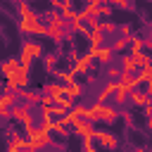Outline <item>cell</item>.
Wrapping results in <instances>:
<instances>
[{"label":"cell","instance_id":"cell-1","mask_svg":"<svg viewBox=\"0 0 152 152\" xmlns=\"http://www.w3.org/2000/svg\"><path fill=\"white\" fill-rule=\"evenodd\" d=\"M17 28L24 36H38V38H45L48 36V24H43L38 19V12H31L28 17H19Z\"/></svg>","mask_w":152,"mask_h":152},{"label":"cell","instance_id":"cell-2","mask_svg":"<svg viewBox=\"0 0 152 152\" xmlns=\"http://www.w3.org/2000/svg\"><path fill=\"white\" fill-rule=\"evenodd\" d=\"M43 55H45V50H43V45H40V40H24L21 43V50H19V64L21 66H26V69H31V64H33V59H43Z\"/></svg>","mask_w":152,"mask_h":152},{"label":"cell","instance_id":"cell-3","mask_svg":"<svg viewBox=\"0 0 152 152\" xmlns=\"http://www.w3.org/2000/svg\"><path fill=\"white\" fill-rule=\"evenodd\" d=\"M10 116H12L17 124H21V126H24V133H26V131H31V128L36 126V114H33L31 104H26V102H17V104L10 109Z\"/></svg>","mask_w":152,"mask_h":152},{"label":"cell","instance_id":"cell-4","mask_svg":"<svg viewBox=\"0 0 152 152\" xmlns=\"http://www.w3.org/2000/svg\"><path fill=\"white\" fill-rule=\"evenodd\" d=\"M26 140H28L26 147H31V150H36V152H40V150H45V147L52 145V135H50L48 131H43L40 126H38V128L33 126L31 131H26Z\"/></svg>","mask_w":152,"mask_h":152},{"label":"cell","instance_id":"cell-5","mask_svg":"<svg viewBox=\"0 0 152 152\" xmlns=\"http://www.w3.org/2000/svg\"><path fill=\"white\" fill-rule=\"evenodd\" d=\"M88 109L93 112V114H97V119L100 121H104V124H114L116 119H119V109L114 107V104H102V102H93V104H88Z\"/></svg>","mask_w":152,"mask_h":152},{"label":"cell","instance_id":"cell-6","mask_svg":"<svg viewBox=\"0 0 152 152\" xmlns=\"http://www.w3.org/2000/svg\"><path fill=\"white\" fill-rule=\"evenodd\" d=\"M93 62H95V59H93V55H90V52H86V55H78V59L74 62V66H71L69 71H71L74 76H86V74L93 69Z\"/></svg>","mask_w":152,"mask_h":152},{"label":"cell","instance_id":"cell-7","mask_svg":"<svg viewBox=\"0 0 152 152\" xmlns=\"http://www.w3.org/2000/svg\"><path fill=\"white\" fill-rule=\"evenodd\" d=\"M102 150H116L119 147V138L109 131H95V138H93Z\"/></svg>","mask_w":152,"mask_h":152},{"label":"cell","instance_id":"cell-8","mask_svg":"<svg viewBox=\"0 0 152 152\" xmlns=\"http://www.w3.org/2000/svg\"><path fill=\"white\" fill-rule=\"evenodd\" d=\"M90 55H93V59L97 62V64H102V66H109L112 64V59H114V50L109 48V45H100V48H95V50H88Z\"/></svg>","mask_w":152,"mask_h":152},{"label":"cell","instance_id":"cell-9","mask_svg":"<svg viewBox=\"0 0 152 152\" xmlns=\"http://www.w3.org/2000/svg\"><path fill=\"white\" fill-rule=\"evenodd\" d=\"M71 128H74V133H76L81 140H86V138H90V140H93V138H95V131H97V128H95V124H90V121H86V119H78Z\"/></svg>","mask_w":152,"mask_h":152},{"label":"cell","instance_id":"cell-10","mask_svg":"<svg viewBox=\"0 0 152 152\" xmlns=\"http://www.w3.org/2000/svg\"><path fill=\"white\" fill-rule=\"evenodd\" d=\"M19 57H7L5 62H0V76L2 78H7V76H12V74H17L19 71Z\"/></svg>","mask_w":152,"mask_h":152},{"label":"cell","instance_id":"cell-11","mask_svg":"<svg viewBox=\"0 0 152 152\" xmlns=\"http://www.w3.org/2000/svg\"><path fill=\"white\" fill-rule=\"evenodd\" d=\"M17 95H19V102H26V104H40V97H43V93H38V90H28V88H24V90H17Z\"/></svg>","mask_w":152,"mask_h":152},{"label":"cell","instance_id":"cell-12","mask_svg":"<svg viewBox=\"0 0 152 152\" xmlns=\"http://www.w3.org/2000/svg\"><path fill=\"white\" fill-rule=\"evenodd\" d=\"M114 93H116V81H107V83L100 88V93L95 95V102H102V104H104Z\"/></svg>","mask_w":152,"mask_h":152},{"label":"cell","instance_id":"cell-13","mask_svg":"<svg viewBox=\"0 0 152 152\" xmlns=\"http://www.w3.org/2000/svg\"><path fill=\"white\" fill-rule=\"evenodd\" d=\"M128 102L133 104V107H145V104H150V95L145 93V90H131L128 93Z\"/></svg>","mask_w":152,"mask_h":152},{"label":"cell","instance_id":"cell-14","mask_svg":"<svg viewBox=\"0 0 152 152\" xmlns=\"http://www.w3.org/2000/svg\"><path fill=\"white\" fill-rule=\"evenodd\" d=\"M43 93H48L55 102L59 100V97H64V86L59 83V81H50V83H45V88H43Z\"/></svg>","mask_w":152,"mask_h":152},{"label":"cell","instance_id":"cell-15","mask_svg":"<svg viewBox=\"0 0 152 152\" xmlns=\"http://www.w3.org/2000/svg\"><path fill=\"white\" fill-rule=\"evenodd\" d=\"M119 62H121V71H128V74H135L138 71V64H135V57L133 55H128V52H124V55H119Z\"/></svg>","mask_w":152,"mask_h":152},{"label":"cell","instance_id":"cell-16","mask_svg":"<svg viewBox=\"0 0 152 152\" xmlns=\"http://www.w3.org/2000/svg\"><path fill=\"white\" fill-rule=\"evenodd\" d=\"M17 102H19L17 90H5V93L0 95V109H12Z\"/></svg>","mask_w":152,"mask_h":152},{"label":"cell","instance_id":"cell-17","mask_svg":"<svg viewBox=\"0 0 152 152\" xmlns=\"http://www.w3.org/2000/svg\"><path fill=\"white\" fill-rule=\"evenodd\" d=\"M64 97H69V100H78V97H83V86L78 83V81H74L71 86H64Z\"/></svg>","mask_w":152,"mask_h":152},{"label":"cell","instance_id":"cell-18","mask_svg":"<svg viewBox=\"0 0 152 152\" xmlns=\"http://www.w3.org/2000/svg\"><path fill=\"white\" fill-rule=\"evenodd\" d=\"M145 50V38L142 36H131L128 38V55H138Z\"/></svg>","mask_w":152,"mask_h":152},{"label":"cell","instance_id":"cell-19","mask_svg":"<svg viewBox=\"0 0 152 152\" xmlns=\"http://www.w3.org/2000/svg\"><path fill=\"white\" fill-rule=\"evenodd\" d=\"M52 76H55V81H59L62 86H71V83L76 81V76H74L71 71H59V69H52Z\"/></svg>","mask_w":152,"mask_h":152},{"label":"cell","instance_id":"cell-20","mask_svg":"<svg viewBox=\"0 0 152 152\" xmlns=\"http://www.w3.org/2000/svg\"><path fill=\"white\" fill-rule=\"evenodd\" d=\"M26 145H28L26 135H17V138H12V140L7 142V152H21Z\"/></svg>","mask_w":152,"mask_h":152},{"label":"cell","instance_id":"cell-21","mask_svg":"<svg viewBox=\"0 0 152 152\" xmlns=\"http://www.w3.org/2000/svg\"><path fill=\"white\" fill-rule=\"evenodd\" d=\"M104 40H107V36H104L102 31H90V33H88V43H90V50H95V48L104 45Z\"/></svg>","mask_w":152,"mask_h":152},{"label":"cell","instance_id":"cell-22","mask_svg":"<svg viewBox=\"0 0 152 152\" xmlns=\"http://www.w3.org/2000/svg\"><path fill=\"white\" fill-rule=\"evenodd\" d=\"M48 38H52L55 43H62L66 38V28H57V26H50L48 24Z\"/></svg>","mask_w":152,"mask_h":152},{"label":"cell","instance_id":"cell-23","mask_svg":"<svg viewBox=\"0 0 152 152\" xmlns=\"http://www.w3.org/2000/svg\"><path fill=\"white\" fill-rule=\"evenodd\" d=\"M109 48L114 50V55H124V50L128 48V38H121V36H116V38H114V43H112Z\"/></svg>","mask_w":152,"mask_h":152},{"label":"cell","instance_id":"cell-24","mask_svg":"<svg viewBox=\"0 0 152 152\" xmlns=\"http://www.w3.org/2000/svg\"><path fill=\"white\" fill-rule=\"evenodd\" d=\"M100 31L109 38V36H114V33H116V24H114V21H109V19H100Z\"/></svg>","mask_w":152,"mask_h":152},{"label":"cell","instance_id":"cell-25","mask_svg":"<svg viewBox=\"0 0 152 152\" xmlns=\"http://www.w3.org/2000/svg\"><path fill=\"white\" fill-rule=\"evenodd\" d=\"M31 12H36V10L28 5V0H17V14L19 17H28Z\"/></svg>","mask_w":152,"mask_h":152},{"label":"cell","instance_id":"cell-26","mask_svg":"<svg viewBox=\"0 0 152 152\" xmlns=\"http://www.w3.org/2000/svg\"><path fill=\"white\" fill-rule=\"evenodd\" d=\"M55 64H57V55H55V52H45V55H43V66H45V71H52Z\"/></svg>","mask_w":152,"mask_h":152},{"label":"cell","instance_id":"cell-27","mask_svg":"<svg viewBox=\"0 0 152 152\" xmlns=\"http://www.w3.org/2000/svg\"><path fill=\"white\" fill-rule=\"evenodd\" d=\"M150 81H152V64H147L138 71V83H150Z\"/></svg>","mask_w":152,"mask_h":152},{"label":"cell","instance_id":"cell-28","mask_svg":"<svg viewBox=\"0 0 152 152\" xmlns=\"http://www.w3.org/2000/svg\"><path fill=\"white\" fill-rule=\"evenodd\" d=\"M135 57V64H138V69H142V66H147V64H152V57L142 50V52H138V55H133Z\"/></svg>","mask_w":152,"mask_h":152},{"label":"cell","instance_id":"cell-29","mask_svg":"<svg viewBox=\"0 0 152 152\" xmlns=\"http://www.w3.org/2000/svg\"><path fill=\"white\" fill-rule=\"evenodd\" d=\"M95 17H97V19H109V17H112V5H97Z\"/></svg>","mask_w":152,"mask_h":152},{"label":"cell","instance_id":"cell-30","mask_svg":"<svg viewBox=\"0 0 152 152\" xmlns=\"http://www.w3.org/2000/svg\"><path fill=\"white\" fill-rule=\"evenodd\" d=\"M116 81H119V83H135V86H140V83H138V76H135V74H128V71H121Z\"/></svg>","mask_w":152,"mask_h":152},{"label":"cell","instance_id":"cell-31","mask_svg":"<svg viewBox=\"0 0 152 152\" xmlns=\"http://www.w3.org/2000/svg\"><path fill=\"white\" fill-rule=\"evenodd\" d=\"M55 133H57V135H62V138L71 135V133H69V128H66V124H64L62 119H55Z\"/></svg>","mask_w":152,"mask_h":152},{"label":"cell","instance_id":"cell-32","mask_svg":"<svg viewBox=\"0 0 152 152\" xmlns=\"http://www.w3.org/2000/svg\"><path fill=\"white\" fill-rule=\"evenodd\" d=\"M116 33H119L121 38H131V36H133V26H131V24H121V26H116Z\"/></svg>","mask_w":152,"mask_h":152},{"label":"cell","instance_id":"cell-33","mask_svg":"<svg viewBox=\"0 0 152 152\" xmlns=\"http://www.w3.org/2000/svg\"><path fill=\"white\" fill-rule=\"evenodd\" d=\"M55 104H57V107H62L64 112H69V109H74V104H76V102H74V100H69V97H59Z\"/></svg>","mask_w":152,"mask_h":152},{"label":"cell","instance_id":"cell-34","mask_svg":"<svg viewBox=\"0 0 152 152\" xmlns=\"http://www.w3.org/2000/svg\"><path fill=\"white\" fill-rule=\"evenodd\" d=\"M124 104H128V95H124V93H114V107L119 109V107H124Z\"/></svg>","mask_w":152,"mask_h":152},{"label":"cell","instance_id":"cell-35","mask_svg":"<svg viewBox=\"0 0 152 152\" xmlns=\"http://www.w3.org/2000/svg\"><path fill=\"white\" fill-rule=\"evenodd\" d=\"M119 119H124V124H126L128 128L133 126V114H131L128 109H119Z\"/></svg>","mask_w":152,"mask_h":152},{"label":"cell","instance_id":"cell-36","mask_svg":"<svg viewBox=\"0 0 152 152\" xmlns=\"http://www.w3.org/2000/svg\"><path fill=\"white\" fill-rule=\"evenodd\" d=\"M86 26H88L90 31H100V19L93 14V17H88V19H86Z\"/></svg>","mask_w":152,"mask_h":152},{"label":"cell","instance_id":"cell-37","mask_svg":"<svg viewBox=\"0 0 152 152\" xmlns=\"http://www.w3.org/2000/svg\"><path fill=\"white\" fill-rule=\"evenodd\" d=\"M112 7H119V10H133V2H131V0H112Z\"/></svg>","mask_w":152,"mask_h":152},{"label":"cell","instance_id":"cell-38","mask_svg":"<svg viewBox=\"0 0 152 152\" xmlns=\"http://www.w3.org/2000/svg\"><path fill=\"white\" fill-rule=\"evenodd\" d=\"M119 74H121V69H119V66H112V64L107 66V78H109V81H116V78H119Z\"/></svg>","mask_w":152,"mask_h":152},{"label":"cell","instance_id":"cell-39","mask_svg":"<svg viewBox=\"0 0 152 152\" xmlns=\"http://www.w3.org/2000/svg\"><path fill=\"white\" fill-rule=\"evenodd\" d=\"M76 116H81V119H86V114H88V104H74V109H71Z\"/></svg>","mask_w":152,"mask_h":152},{"label":"cell","instance_id":"cell-40","mask_svg":"<svg viewBox=\"0 0 152 152\" xmlns=\"http://www.w3.org/2000/svg\"><path fill=\"white\" fill-rule=\"evenodd\" d=\"M78 119H81V116H76V114H74V112H71V109H69V112H66V114H64V119H62V121H64V124H66V126H74V124H76V121H78Z\"/></svg>","mask_w":152,"mask_h":152},{"label":"cell","instance_id":"cell-41","mask_svg":"<svg viewBox=\"0 0 152 152\" xmlns=\"http://www.w3.org/2000/svg\"><path fill=\"white\" fill-rule=\"evenodd\" d=\"M40 104H43V107H52V104H55V100H52L48 93H43V97H40Z\"/></svg>","mask_w":152,"mask_h":152},{"label":"cell","instance_id":"cell-42","mask_svg":"<svg viewBox=\"0 0 152 152\" xmlns=\"http://www.w3.org/2000/svg\"><path fill=\"white\" fill-rule=\"evenodd\" d=\"M43 131H48V133H52L55 131V119H48V121H43V126H40Z\"/></svg>","mask_w":152,"mask_h":152},{"label":"cell","instance_id":"cell-43","mask_svg":"<svg viewBox=\"0 0 152 152\" xmlns=\"http://www.w3.org/2000/svg\"><path fill=\"white\" fill-rule=\"evenodd\" d=\"M48 2H50V7H52V10H57V12H59V7H62V0H48Z\"/></svg>","mask_w":152,"mask_h":152},{"label":"cell","instance_id":"cell-44","mask_svg":"<svg viewBox=\"0 0 152 152\" xmlns=\"http://www.w3.org/2000/svg\"><path fill=\"white\" fill-rule=\"evenodd\" d=\"M145 50H152V36H150V38H145Z\"/></svg>","mask_w":152,"mask_h":152},{"label":"cell","instance_id":"cell-45","mask_svg":"<svg viewBox=\"0 0 152 152\" xmlns=\"http://www.w3.org/2000/svg\"><path fill=\"white\" fill-rule=\"evenodd\" d=\"M145 93H147V95H150V100H152V81L147 83V88H145Z\"/></svg>","mask_w":152,"mask_h":152},{"label":"cell","instance_id":"cell-46","mask_svg":"<svg viewBox=\"0 0 152 152\" xmlns=\"http://www.w3.org/2000/svg\"><path fill=\"white\" fill-rule=\"evenodd\" d=\"M145 128H147V131H152V116H147V121H145Z\"/></svg>","mask_w":152,"mask_h":152},{"label":"cell","instance_id":"cell-47","mask_svg":"<svg viewBox=\"0 0 152 152\" xmlns=\"http://www.w3.org/2000/svg\"><path fill=\"white\" fill-rule=\"evenodd\" d=\"M147 147H133V152H145Z\"/></svg>","mask_w":152,"mask_h":152},{"label":"cell","instance_id":"cell-48","mask_svg":"<svg viewBox=\"0 0 152 152\" xmlns=\"http://www.w3.org/2000/svg\"><path fill=\"white\" fill-rule=\"evenodd\" d=\"M2 93H5V83L0 81V95H2Z\"/></svg>","mask_w":152,"mask_h":152},{"label":"cell","instance_id":"cell-49","mask_svg":"<svg viewBox=\"0 0 152 152\" xmlns=\"http://www.w3.org/2000/svg\"><path fill=\"white\" fill-rule=\"evenodd\" d=\"M21 152H36V150H31V147H24V150H21Z\"/></svg>","mask_w":152,"mask_h":152},{"label":"cell","instance_id":"cell-50","mask_svg":"<svg viewBox=\"0 0 152 152\" xmlns=\"http://www.w3.org/2000/svg\"><path fill=\"white\" fill-rule=\"evenodd\" d=\"M102 5H112V0H102Z\"/></svg>","mask_w":152,"mask_h":152},{"label":"cell","instance_id":"cell-51","mask_svg":"<svg viewBox=\"0 0 152 152\" xmlns=\"http://www.w3.org/2000/svg\"><path fill=\"white\" fill-rule=\"evenodd\" d=\"M145 152H152V147H150V150H145Z\"/></svg>","mask_w":152,"mask_h":152},{"label":"cell","instance_id":"cell-52","mask_svg":"<svg viewBox=\"0 0 152 152\" xmlns=\"http://www.w3.org/2000/svg\"><path fill=\"white\" fill-rule=\"evenodd\" d=\"M126 152H133V150H126Z\"/></svg>","mask_w":152,"mask_h":152},{"label":"cell","instance_id":"cell-53","mask_svg":"<svg viewBox=\"0 0 152 152\" xmlns=\"http://www.w3.org/2000/svg\"><path fill=\"white\" fill-rule=\"evenodd\" d=\"M150 107H152V100H150Z\"/></svg>","mask_w":152,"mask_h":152}]
</instances>
